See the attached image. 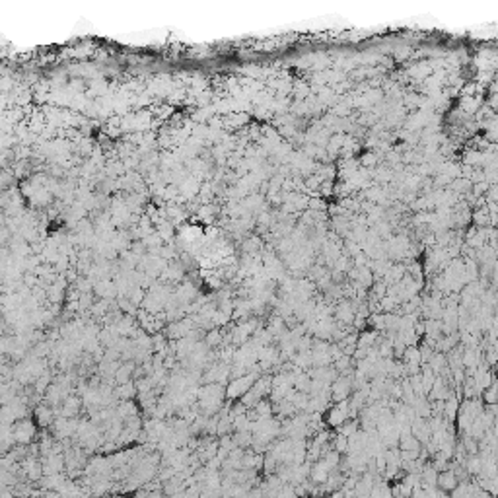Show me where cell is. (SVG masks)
<instances>
[{
  "instance_id": "obj_1",
  "label": "cell",
  "mask_w": 498,
  "mask_h": 498,
  "mask_svg": "<svg viewBox=\"0 0 498 498\" xmlns=\"http://www.w3.org/2000/svg\"><path fill=\"white\" fill-rule=\"evenodd\" d=\"M455 481H458V479L449 473V471L444 475H440V479H438V483L444 486V488H453V486H455Z\"/></svg>"
}]
</instances>
